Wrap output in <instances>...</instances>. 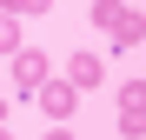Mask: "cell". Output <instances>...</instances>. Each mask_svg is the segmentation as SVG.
I'll return each instance as SVG.
<instances>
[{
    "label": "cell",
    "mask_w": 146,
    "mask_h": 140,
    "mask_svg": "<svg viewBox=\"0 0 146 140\" xmlns=\"http://www.w3.org/2000/svg\"><path fill=\"white\" fill-rule=\"evenodd\" d=\"M7 60H13V93H20V100H33V87H40V80H53L46 47H20V54H7Z\"/></svg>",
    "instance_id": "cell-1"
},
{
    "label": "cell",
    "mask_w": 146,
    "mask_h": 140,
    "mask_svg": "<svg viewBox=\"0 0 146 140\" xmlns=\"http://www.w3.org/2000/svg\"><path fill=\"white\" fill-rule=\"evenodd\" d=\"M119 140H146V80L119 87Z\"/></svg>",
    "instance_id": "cell-2"
},
{
    "label": "cell",
    "mask_w": 146,
    "mask_h": 140,
    "mask_svg": "<svg viewBox=\"0 0 146 140\" xmlns=\"http://www.w3.org/2000/svg\"><path fill=\"white\" fill-rule=\"evenodd\" d=\"M73 100H80V93H73V87H66L60 74L33 87V107H40V113H46V120H53V127H60V120H66V113H73Z\"/></svg>",
    "instance_id": "cell-3"
},
{
    "label": "cell",
    "mask_w": 146,
    "mask_h": 140,
    "mask_svg": "<svg viewBox=\"0 0 146 140\" xmlns=\"http://www.w3.org/2000/svg\"><path fill=\"white\" fill-rule=\"evenodd\" d=\"M146 40V13L139 7H119V20L106 27V54H126V47H139Z\"/></svg>",
    "instance_id": "cell-4"
},
{
    "label": "cell",
    "mask_w": 146,
    "mask_h": 140,
    "mask_svg": "<svg viewBox=\"0 0 146 140\" xmlns=\"http://www.w3.org/2000/svg\"><path fill=\"white\" fill-rule=\"evenodd\" d=\"M100 74H106V60H100V54H73L60 80H66L73 93H93V87H100Z\"/></svg>",
    "instance_id": "cell-5"
},
{
    "label": "cell",
    "mask_w": 146,
    "mask_h": 140,
    "mask_svg": "<svg viewBox=\"0 0 146 140\" xmlns=\"http://www.w3.org/2000/svg\"><path fill=\"white\" fill-rule=\"evenodd\" d=\"M119 7H126V0H93V7H86V13H93V27H100V33H106V27H113V20H119Z\"/></svg>",
    "instance_id": "cell-6"
},
{
    "label": "cell",
    "mask_w": 146,
    "mask_h": 140,
    "mask_svg": "<svg viewBox=\"0 0 146 140\" xmlns=\"http://www.w3.org/2000/svg\"><path fill=\"white\" fill-rule=\"evenodd\" d=\"M0 54H20V13H0Z\"/></svg>",
    "instance_id": "cell-7"
},
{
    "label": "cell",
    "mask_w": 146,
    "mask_h": 140,
    "mask_svg": "<svg viewBox=\"0 0 146 140\" xmlns=\"http://www.w3.org/2000/svg\"><path fill=\"white\" fill-rule=\"evenodd\" d=\"M53 0H0V13H27V20H40Z\"/></svg>",
    "instance_id": "cell-8"
},
{
    "label": "cell",
    "mask_w": 146,
    "mask_h": 140,
    "mask_svg": "<svg viewBox=\"0 0 146 140\" xmlns=\"http://www.w3.org/2000/svg\"><path fill=\"white\" fill-rule=\"evenodd\" d=\"M46 140H73V133H66V127H46Z\"/></svg>",
    "instance_id": "cell-9"
},
{
    "label": "cell",
    "mask_w": 146,
    "mask_h": 140,
    "mask_svg": "<svg viewBox=\"0 0 146 140\" xmlns=\"http://www.w3.org/2000/svg\"><path fill=\"white\" fill-rule=\"evenodd\" d=\"M0 140H13V127H7V120H0Z\"/></svg>",
    "instance_id": "cell-10"
},
{
    "label": "cell",
    "mask_w": 146,
    "mask_h": 140,
    "mask_svg": "<svg viewBox=\"0 0 146 140\" xmlns=\"http://www.w3.org/2000/svg\"><path fill=\"white\" fill-rule=\"evenodd\" d=\"M7 113H13V107H7V100H0V120H7Z\"/></svg>",
    "instance_id": "cell-11"
}]
</instances>
